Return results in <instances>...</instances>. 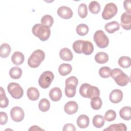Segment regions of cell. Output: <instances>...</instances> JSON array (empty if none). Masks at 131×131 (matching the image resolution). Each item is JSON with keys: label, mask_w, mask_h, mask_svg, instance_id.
<instances>
[{"label": "cell", "mask_w": 131, "mask_h": 131, "mask_svg": "<svg viewBox=\"0 0 131 131\" xmlns=\"http://www.w3.org/2000/svg\"><path fill=\"white\" fill-rule=\"evenodd\" d=\"M49 96L52 101L54 102L58 101L60 100L62 97L61 90L58 87L53 88L49 92Z\"/></svg>", "instance_id": "cell-14"}, {"label": "cell", "mask_w": 131, "mask_h": 131, "mask_svg": "<svg viewBox=\"0 0 131 131\" xmlns=\"http://www.w3.org/2000/svg\"><path fill=\"white\" fill-rule=\"evenodd\" d=\"M28 98L32 101L37 100L39 97V92L38 90L34 87L29 88L27 92Z\"/></svg>", "instance_id": "cell-20"}, {"label": "cell", "mask_w": 131, "mask_h": 131, "mask_svg": "<svg viewBox=\"0 0 131 131\" xmlns=\"http://www.w3.org/2000/svg\"><path fill=\"white\" fill-rule=\"evenodd\" d=\"M78 83V79L76 77L74 76H70L69 78H68L66 80V82H65L66 84H73L76 86H77Z\"/></svg>", "instance_id": "cell-40"}, {"label": "cell", "mask_w": 131, "mask_h": 131, "mask_svg": "<svg viewBox=\"0 0 131 131\" xmlns=\"http://www.w3.org/2000/svg\"><path fill=\"white\" fill-rule=\"evenodd\" d=\"M29 130H43L42 129H41V128H40L39 126H36V125H33V126H32L29 129Z\"/></svg>", "instance_id": "cell-44"}, {"label": "cell", "mask_w": 131, "mask_h": 131, "mask_svg": "<svg viewBox=\"0 0 131 131\" xmlns=\"http://www.w3.org/2000/svg\"><path fill=\"white\" fill-rule=\"evenodd\" d=\"M76 32L80 36H84L88 34L89 29L88 26L84 24H80L76 27Z\"/></svg>", "instance_id": "cell-35"}, {"label": "cell", "mask_w": 131, "mask_h": 131, "mask_svg": "<svg viewBox=\"0 0 131 131\" xmlns=\"http://www.w3.org/2000/svg\"><path fill=\"white\" fill-rule=\"evenodd\" d=\"M76 87L77 86L71 84H66L64 92L66 96L69 98L73 97L76 94Z\"/></svg>", "instance_id": "cell-28"}, {"label": "cell", "mask_w": 131, "mask_h": 131, "mask_svg": "<svg viewBox=\"0 0 131 131\" xmlns=\"http://www.w3.org/2000/svg\"><path fill=\"white\" fill-rule=\"evenodd\" d=\"M45 58V53L41 50H35L30 55L28 60L29 66L32 68H36L39 66Z\"/></svg>", "instance_id": "cell-4"}, {"label": "cell", "mask_w": 131, "mask_h": 131, "mask_svg": "<svg viewBox=\"0 0 131 131\" xmlns=\"http://www.w3.org/2000/svg\"><path fill=\"white\" fill-rule=\"evenodd\" d=\"M0 102L1 108H6L9 104V100L6 97L5 91L2 87H1Z\"/></svg>", "instance_id": "cell-32"}, {"label": "cell", "mask_w": 131, "mask_h": 131, "mask_svg": "<svg viewBox=\"0 0 131 131\" xmlns=\"http://www.w3.org/2000/svg\"><path fill=\"white\" fill-rule=\"evenodd\" d=\"M104 29L108 33L112 34L120 29V24L117 21H113L105 24Z\"/></svg>", "instance_id": "cell-17"}, {"label": "cell", "mask_w": 131, "mask_h": 131, "mask_svg": "<svg viewBox=\"0 0 131 131\" xmlns=\"http://www.w3.org/2000/svg\"><path fill=\"white\" fill-rule=\"evenodd\" d=\"M79 93L83 97L92 99L99 96L100 91L97 87L84 83L81 85L79 89Z\"/></svg>", "instance_id": "cell-1"}, {"label": "cell", "mask_w": 131, "mask_h": 131, "mask_svg": "<svg viewBox=\"0 0 131 131\" xmlns=\"http://www.w3.org/2000/svg\"><path fill=\"white\" fill-rule=\"evenodd\" d=\"M102 105V102L101 98L99 97H95L91 99V106L95 110H99Z\"/></svg>", "instance_id": "cell-33"}, {"label": "cell", "mask_w": 131, "mask_h": 131, "mask_svg": "<svg viewBox=\"0 0 131 131\" xmlns=\"http://www.w3.org/2000/svg\"><path fill=\"white\" fill-rule=\"evenodd\" d=\"M7 90L14 99H20L23 97L24 94V90L23 88L17 83H10L7 86Z\"/></svg>", "instance_id": "cell-7"}, {"label": "cell", "mask_w": 131, "mask_h": 131, "mask_svg": "<svg viewBox=\"0 0 131 131\" xmlns=\"http://www.w3.org/2000/svg\"><path fill=\"white\" fill-rule=\"evenodd\" d=\"M22 70L18 67H14L10 69L9 71V75L11 78L14 79H18L21 76Z\"/></svg>", "instance_id": "cell-27"}, {"label": "cell", "mask_w": 131, "mask_h": 131, "mask_svg": "<svg viewBox=\"0 0 131 131\" xmlns=\"http://www.w3.org/2000/svg\"><path fill=\"white\" fill-rule=\"evenodd\" d=\"M83 40H76L73 43V49L74 52L77 54L82 53V47Z\"/></svg>", "instance_id": "cell-38"}, {"label": "cell", "mask_w": 131, "mask_h": 131, "mask_svg": "<svg viewBox=\"0 0 131 131\" xmlns=\"http://www.w3.org/2000/svg\"><path fill=\"white\" fill-rule=\"evenodd\" d=\"M40 21L42 25L50 28L52 26L54 23V19L51 15L47 14L42 17Z\"/></svg>", "instance_id": "cell-29"}, {"label": "cell", "mask_w": 131, "mask_h": 131, "mask_svg": "<svg viewBox=\"0 0 131 131\" xmlns=\"http://www.w3.org/2000/svg\"><path fill=\"white\" fill-rule=\"evenodd\" d=\"M78 13L79 16L81 18H85L88 15L87 6L84 3H81L79 5L78 9Z\"/></svg>", "instance_id": "cell-36"}, {"label": "cell", "mask_w": 131, "mask_h": 131, "mask_svg": "<svg viewBox=\"0 0 131 131\" xmlns=\"http://www.w3.org/2000/svg\"><path fill=\"white\" fill-rule=\"evenodd\" d=\"M111 69L108 67H102L99 70V75L103 78H107L110 76Z\"/></svg>", "instance_id": "cell-39"}, {"label": "cell", "mask_w": 131, "mask_h": 131, "mask_svg": "<svg viewBox=\"0 0 131 131\" xmlns=\"http://www.w3.org/2000/svg\"><path fill=\"white\" fill-rule=\"evenodd\" d=\"M105 119L104 117L100 115H95L92 120L93 125L96 128H101L104 124Z\"/></svg>", "instance_id": "cell-26"}, {"label": "cell", "mask_w": 131, "mask_h": 131, "mask_svg": "<svg viewBox=\"0 0 131 131\" xmlns=\"http://www.w3.org/2000/svg\"><path fill=\"white\" fill-rule=\"evenodd\" d=\"M38 107L41 112H47L50 109V103L47 99L43 98L39 101L38 103Z\"/></svg>", "instance_id": "cell-34"}, {"label": "cell", "mask_w": 131, "mask_h": 131, "mask_svg": "<svg viewBox=\"0 0 131 131\" xmlns=\"http://www.w3.org/2000/svg\"><path fill=\"white\" fill-rule=\"evenodd\" d=\"M118 8L116 4L109 3L105 5L102 13V17L105 20H108L113 18L117 14Z\"/></svg>", "instance_id": "cell-8"}, {"label": "cell", "mask_w": 131, "mask_h": 131, "mask_svg": "<svg viewBox=\"0 0 131 131\" xmlns=\"http://www.w3.org/2000/svg\"><path fill=\"white\" fill-rule=\"evenodd\" d=\"M11 51V47L8 43H4L1 45L0 47V56L2 58L7 57Z\"/></svg>", "instance_id": "cell-25"}, {"label": "cell", "mask_w": 131, "mask_h": 131, "mask_svg": "<svg viewBox=\"0 0 131 131\" xmlns=\"http://www.w3.org/2000/svg\"><path fill=\"white\" fill-rule=\"evenodd\" d=\"M95 61L98 63H105L108 60V56L105 52H100L95 55Z\"/></svg>", "instance_id": "cell-24"}, {"label": "cell", "mask_w": 131, "mask_h": 131, "mask_svg": "<svg viewBox=\"0 0 131 131\" xmlns=\"http://www.w3.org/2000/svg\"><path fill=\"white\" fill-rule=\"evenodd\" d=\"M77 124L81 128H85L88 127L90 123V119L88 116L85 115H81L77 119Z\"/></svg>", "instance_id": "cell-16"}, {"label": "cell", "mask_w": 131, "mask_h": 131, "mask_svg": "<svg viewBox=\"0 0 131 131\" xmlns=\"http://www.w3.org/2000/svg\"><path fill=\"white\" fill-rule=\"evenodd\" d=\"M93 39L96 45L100 48H105L108 45V38L102 30L96 31L94 34Z\"/></svg>", "instance_id": "cell-5"}, {"label": "cell", "mask_w": 131, "mask_h": 131, "mask_svg": "<svg viewBox=\"0 0 131 131\" xmlns=\"http://www.w3.org/2000/svg\"><path fill=\"white\" fill-rule=\"evenodd\" d=\"M72 70L71 65L68 63H62L58 68V72L62 76H66L69 74Z\"/></svg>", "instance_id": "cell-23"}, {"label": "cell", "mask_w": 131, "mask_h": 131, "mask_svg": "<svg viewBox=\"0 0 131 131\" xmlns=\"http://www.w3.org/2000/svg\"><path fill=\"white\" fill-rule=\"evenodd\" d=\"M110 76L113 78L118 85L121 86L126 85L130 81L129 77L119 68L111 70Z\"/></svg>", "instance_id": "cell-2"}, {"label": "cell", "mask_w": 131, "mask_h": 131, "mask_svg": "<svg viewBox=\"0 0 131 131\" xmlns=\"http://www.w3.org/2000/svg\"><path fill=\"white\" fill-rule=\"evenodd\" d=\"M100 5L97 1H92L89 5V9L93 14H98L100 11Z\"/></svg>", "instance_id": "cell-31"}, {"label": "cell", "mask_w": 131, "mask_h": 131, "mask_svg": "<svg viewBox=\"0 0 131 131\" xmlns=\"http://www.w3.org/2000/svg\"><path fill=\"white\" fill-rule=\"evenodd\" d=\"M123 6L124 9L126 11V12H130L131 9V4L130 0H125L123 3Z\"/></svg>", "instance_id": "cell-43"}, {"label": "cell", "mask_w": 131, "mask_h": 131, "mask_svg": "<svg viewBox=\"0 0 131 131\" xmlns=\"http://www.w3.org/2000/svg\"><path fill=\"white\" fill-rule=\"evenodd\" d=\"M63 131L69 130V131H75L76 130V127L75 126L71 123H67L63 127Z\"/></svg>", "instance_id": "cell-42"}, {"label": "cell", "mask_w": 131, "mask_h": 131, "mask_svg": "<svg viewBox=\"0 0 131 131\" xmlns=\"http://www.w3.org/2000/svg\"><path fill=\"white\" fill-rule=\"evenodd\" d=\"M120 117L124 120H129L131 119V108L130 106L122 107L119 111Z\"/></svg>", "instance_id": "cell-21"}, {"label": "cell", "mask_w": 131, "mask_h": 131, "mask_svg": "<svg viewBox=\"0 0 131 131\" xmlns=\"http://www.w3.org/2000/svg\"><path fill=\"white\" fill-rule=\"evenodd\" d=\"M121 26L126 30L131 29V14L130 12H125L121 16Z\"/></svg>", "instance_id": "cell-10"}, {"label": "cell", "mask_w": 131, "mask_h": 131, "mask_svg": "<svg viewBox=\"0 0 131 131\" xmlns=\"http://www.w3.org/2000/svg\"><path fill=\"white\" fill-rule=\"evenodd\" d=\"M57 13L59 17L63 19L71 18L73 16V11L67 6H62L58 8Z\"/></svg>", "instance_id": "cell-11"}, {"label": "cell", "mask_w": 131, "mask_h": 131, "mask_svg": "<svg viewBox=\"0 0 131 131\" xmlns=\"http://www.w3.org/2000/svg\"><path fill=\"white\" fill-rule=\"evenodd\" d=\"M93 51L94 46L92 43L88 40H83L82 47V53L89 55L93 53Z\"/></svg>", "instance_id": "cell-19"}, {"label": "cell", "mask_w": 131, "mask_h": 131, "mask_svg": "<svg viewBox=\"0 0 131 131\" xmlns=\"http://www.w3.org/2000/svg\"><path fill=\"white\" fill-rule=\"evenodd\" d=\"M123 97L122 92L119 89L113 90L109 96V99L111 102L113 103H118L121 101Z\"/></svg>", "instance_id": "cell-12"}, {"label": "cell", "mask_w": 131, "mask_h": 131, "mask_svg": "<svg viewBox=\"0 0 131 131\" xmlns=\"http://www.w3.org/2000/svg\"><path fill=\"white\" fill-rule=\"evenodd\" d=\"M54 78L53 73L49 71L43 72L38 79V84L42 89H47L51 85Z\"/></svg>", "instance_id": "cell-6"}, {"label": "cell", "mask_w": 131, "mask_h": 131, "mask_svg": "<svg viewBox=\"0 0 131 131\" xmlns=\"http://www.w3.org/2000/svg\"><path fill=\"white\" fill-rule=\"evenodd\" d=\"M118 64L122 68H128L131 66V60L129 57L121 56L118 59Z\"/></svg>", "instance_id": "cell-30"}, {"label": "cell", "mask_w": 131, "mask_h": 131, "mask_svg": "<svg viewBox=\"0 0 131 131\" xmlns=\"http://www.w3.org/2000/svg\"><path fill=\"white\" fill-rule=\"evenodd\" d=\"M32 32L35 36L43 41L48 40L51 34L50 29L40 24H35L32 27Z\"/></svg>", "instance_id": "cell-3"}, {"label": "cell", "mask_w": 131, "mask_h": 131, "mask_svg": "<svg viewBox=\"0 0 131 131\" xmlns=\"http://www.w3.org/2000/svg\"><path fill=\"white\" fill-rule=\"evenodd\" d=\"M10 116L14 121L19 122L24 119L25 113L21 107L15 106L11 108L10 111Z\"/></svg>", "instance_id": "cell-9"}, {"label": "cell", "mask_w": 131, "mask_h": 131, "mask_svg": "<svg viewBox=\"0 0 131 131\" xmlns=\"http://www.w3.org/2000/svg\"><path fill=\"white\" fill-rule=\"evenodd\" d=\"M8 121V116L5 112H1L0 113V124L1 125L5 124Z\"/></svg>", "instance_id": "cell-41"}, {"label": "cell", "mask_w": 131, "mask_h": 131, "mask_svg": "<svg viewBox=\"0 0 131 131\" xmlns=\"http://www.w3.org/2000/svg\"><path fill=\"white\" fill-rule=\"evenodd\" d=\"M25 57L24 54L19 52H15L11 56V60L12 62L15 65H20L24 61Z\"/></svg>", "instance_id": "cell-18"}, {"label": "cell", "mask_w": 131, "mask_h": 131, "mask_svg": "<svg viewBox=\"0 0 131 131\" xmlns=\"http://www.w3.org/2000/svg\"><path fill=\"white\" fill-rule=\"evenodd\" d=\"M116 113L113 110H108L107 111L104 115V119L108 121L111 122L114 121L116 118Z\"/></svg>", "instance_id": "cell-37"}, {"label": "cell", "mask_w": 131, "mask_h": 131, "mask_svg": "<svg viewBox=\"0 0 131 131\" xmlns=\"http://www.w3.org/2000/svg\"><path fill=\"white\" fill-rule=\"evenodd\" d=\"M59 56L62 60L64 61H71L73 57L71 51L68 48H63L60 50Z\"/></svg>", "instance_id": "cell-15"}, {"label": "cell", "mask_w": 131, "mask_h": 131, "mask_svg": "<svg viewBox=\"0 0 131 131\" xmlns=\"http://www.w3.org/2000/svg\"><path fill=\"white\" fill-rule=\"evenodd\" d=\"M78 109V104L74 101H70L68 102L64 106V112L69 115H72L76 113L77 112Z\"/></svg>", "instance_id": "cell-13"}, {"label": "cell", "mask_w": 131, "mask_h": 131, "mask_svg": "<svg viewBox=\"0 0 131 131\" xmlns=\"http://www.w3.org/2000/svg\"><path fill=\"white\" fill-rule=\"evenodd\" d=\"M127 127L124 123H120L118 124H113L106 128L104 130L107 131H126Z\"/></svg>", "instance_id": "cell-22"}]
</instances>
